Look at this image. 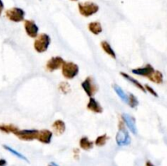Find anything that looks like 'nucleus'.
Segmentation results:
<instances>
[{"mask_svg":"<svg viewBox=\"0 0 167 166\" xmlns=\"http://www.w3.org/2000/svg\"><path fill=\"white\" fill-rule=\"evenodd\" d=\"M131 138L130 137L127 126L123 121H120L118 125V131L116 135V143L120 147L127 146L130 144Z\"/></svg>","mask_w":167,"mask_h":166,"instance_id":"obj_1","label":"nucleus"},{"mask_svg":"<svg viewBox=\"0 0 167 166\" xmlns=\"http://www.w3.org/2000/svg\"><path fill=\"white\" fill-rule=\"evenodd\" d=\"M51 38L47 33H41L38 36L33 43V47L38 53H43L47 50L51 44Z\"/></svg>","mask_w":167,"mask_h":166,"instance_id":"obj_2","label":"nucleus"},{"mask_svg":"<svg viewBox=\"0 0 167 166\" xmlns=\"http://www.w3.org/2000/svg\"><path fill=\"white\" fill-rule=\"evenodd\" d=\"M99 9V6L95 3L86 2V3H78L79 12L85 17H89V16L95 15L96 13L98 12Z\"/></svg>","mask_w":167,"mask_h":166,"instance_id":"obj_3","label":"nucleus"},{"mask_svg":"<svg viewBox=\"0 0 167 166\" xmlns=\"http://www.w3.org/2000/svg\"><path fill=\"white\" fill-rule=\"evenodd\" d=\"M62 75L68 80L74 79L79 73V67L74 62H64L62 66Z\"/></svg>","mask_w":167,"mask_h":166,"instance_id":"obj_4","label":"nucleus"},{"mask_svg":"<svg viewBox=\"0 0 167 166\" xmlns=\"http://www.w3.org/2000/svg\"><path fill=\"white\" fill-rule=\"evenodd\" d=\"M5 14L8 20L15 23L23 21L25 20V16H26L25 11L20 8H10L6 11Z\"/></svg>","mask_w":167,"mask_h":166,"instance_id":"obj_5","label":"nucleus"},{"mask_svg":"<svg viewBox=\"0 0 167 166\" xmlns=\"http://www.w3.org/2000/svg\"><path fill=\"white\" fill-rule=\"evenodd\" d=\"M82 87L85 91V93L89 96V98L93 97L96 93L98 91V86H97L96 83L95 82L93 78L91 77H87L85 80L82 82Z\"/></svg>","mask_w":167,"mask_h":166,"instance_id":"obj_6","label":"nucleus"},{"mask_svg":"<svg viewBox=\"0 0 167 166\" xmlns=\"http://www.w3.org/2000/svg\"><path fill=\"white\" fill-rule=\"evenodd\" d=\"M38 130L35 129L32 130H19L16 132L15 135L23 141H33L37 138Z\"/></svg>","mask_w":167,"mask_h":166,"instance_id":"obj_7","label":"nucleus"},{"mask_svg":"<svg viewBox=\"0 0 167 166\" xmlns=\"http://www.w3.org/2000/svg\"><path fill=\"white\" fill-rule=\"evenodd\" d=\"M65 61L61 58V56H54L51 58L46 64V68L49 72H54L59 68H62V66Z\"/></svg>","mask_w":167,"mask_h":166,"instance_id":"obj_8","label":"nucleus"},{"mask_svg":"<svg viewBox=\"0 0 167 166\" xmlns=\"http://www.w3.org/2000/svg\"><path fill=\"white\" fill-rule=\"evenodd\" d=\"M24 27L26 29V32L27 35L30 38H35L38 37V31H39V28L36 23L33 20H26L24 22Z\"/></svg>","mask_w":167,"mask_h":166,"instance_id":"obj_9","label":"nucleus"},{"mask_svg":"<svg viewBox=\"0 0 167 166\" xmlns=\"http://www.w3.org/2000/svg\"><path fill=\"white\" fill-rule=\"evenodd\" d=\"M154 68L152 67L150 64H147L144 67H140V68H137L132 69L131 73L133 74L138 76H142V77H145V78H148L153 72H154Z\"/></svg>","mask_w":167,"mask_h":166,"instance_id":"obj_10","label":"nucleus"},{"mask_svg":"<svg viewBox=\"0 0 167 166\" xmlns=\"http://www.w3.org/2000/svg\"><path fill=\"white\" fill-rule=\"evenodd\" d=\"M122 121L124 122L125 126H127V128L129 129L130 132H131L133 134H137V128L136 126H135V119L131 116L129 114L124 113L122 115Z\"/></svg>","mask_w":167,"mask_h":166,"instance_id":"obj_11","label":"nucleus"},{"mask_svg":"<svg viewBox=\"0 0 167 166\" xmlns=\"http://www.w3.org/2000/svg\"><path fill=\"white\" fill-rule=\"evenodd\" d=\"M52 136H53V133L51 130H38V136H37L36 139L42 144H49L51 142Z\"/></svg>","mask_w":167,"mask_h":166,"instance_id":"obj_12","label":"nucleus"},{"mask_svg":"<svg viewBox=\"0 0 167 166\" xmlns=\"http://www.w3.org/2000/svg\"><path fill=\"white\" fill-rule=\"evenodd\" d=\"M86 108H87L88 110L93 112L95 113H102L103 112V108L100 105V103L93 97H91V98L89 99Z\"/></svg>","mask_w":167,"mask_h":166,"instance_id":"obj_13","label":"nucleus"},{"mask_svg":"<svg viewBox=\"0 0 167 166\" xmlns=\"http://www.w3.org/2000/svg\"><path fill=\"white\" fill-rule=\"evenodd\" d=\"M52 129L56 135H61L65 132V123L61 120H56L52 124Z\"/></svg>","mask_w":167,"mask_h":166,"instance_id":"obj_14","label":"nucleus"},{"mask_svg":"<svg viewBox=\"0 0 167 166\" xmlns=\"http://www.w3.org/2000/svg\"><path fill=\"white\" fill-rule=\"evenodd\" d=\"M120 74L123 77V78H125V79H127L128 81H130V82L131 83V84H133L135 87H137V88L139 89V90H140V91H142L143 92H146V91H145V88H144V86H143L141 83L139 82V81L136 80V79H134V78H132L131 76H130L129 74H127V73H123V72H121L120 73Z\"/></svg>","mask_w":167,"mask_h":166,"instance_id":"obj_15","label":"nucleus"},{"mask_svg":"<svg viewBox=\"0 0 167 166\" xmlns=\"http://www.w3.org/2000/svg\"><path fill=\"white\" fill-rule=\"evenodd\" d=\"M88 29L91 33H92L95 35H99V33H102L103 28H102L101 24L99 21H93L88 25Z\"/></svg>","mask_w":167,"mask_h":166,"instance_id":"obj_16","label":"nucleus"},{"mask_svg":"<svg viewBox=\"0 0 167 166\" xmlns=\"http://www.w3.org/2000/svg\"><path fill=\"white\" fill-rule=\"evenodd\" d=\"M20 129L17 126L12 125V124H0V131L5 133H12L15 134L16 132H17Z\"/></svg>","mask_w":167,"mask_h":166,"instance_id":"obj_17","label":"nucleus"},{"mask_svg":"<svg viewBox=\"0 0 167 166\" xmlns=\"http://www.w3.org/2000/svg\"><path fill=\"white\" fill-rule=\"evenodd\" d=\"M79 146L82 149H83L85 151H89L91 149L93 148L94 147V143L92 141H91L87 137L84 136L80 139L79 141Z\"/></svg>","mask_w":167,"mask_h":166,"instance_id":"obj_18","label":"nucleus"},{"mask_svg":"<svg viewBox=\"0 0 167 166\" xmlns=\"http://www.w3.org/2000/svg\"><path fill=\"white\" fill-rule=\"evenodd\" d=\"M100 46H101L102 49L104 50V52L106 53V54H108V55L113 59H116V53H115L114 50L111 47V45H110L107 41H103V42H101Z\"/></svg>","mask_w":167,"mask_h":166,"instance_id":"obj_19","label":"nucleus"},{"mask_svg":"<svg viewBox=\"0 0 167 166\" xmlns=\"http://www.w3.org/2000/svg\"><path fill=\"white\" fill-rule=\"evenodd\" d=\"M148 78L151 81L156 83V84H162L163 82V74L162 72L158 70H154V72Z\"/></svg>","mask_w":167,"mask_h":166,"instance_id":"obj_20","label":"nucleus"},{"mask_svg":"<svg viewBox=\"0 0 167 166\" xmlns=\"http://www.w3.org/2000/svg\"><path fill=\"white\" fill-rule=\"evenodd\" d=\"M113 90L114 91L116 92L117 95L119 96V98L121 99L124 103H127V99H128V95H127V94L125 93V91L122 90L118 85H117V84H114L113 86Z\"/></svg>","mask_w":167,"mask_h":166,"instance_id":"obj_21","label":"nucleus"},{"mask_svg":"<svg viewBox=\"0 0 167 166\" xmlns=\"http://www.w3.org/2000/svg\"><path fill=\"white\" fill-rule=\"evenodd\" d=\"M3 148L5 149V150H7V151H8L9 152H11L12 154H13L14 156H16V157H18V158L21 159V160H23V161H26V162H29V160L27 158H26V156H24V155H22L21 153H20V152H18V151H16V150H14L13 148H12V147H10L9 146H8V145H3Z\"/></svg>","mask_w":167,"mask_h":166,"instance_id":"obj_22","label":"nucleus"},{"mask_svg":"<svg viewBox=\"0 0 167 166\" xmlns=\"http://www.w3.org/2000/svg\"><path fill=\"white\" fill-rule=\"evenodd\" d=\"M128 105L131 108H135L137 106L139 105V100L133 94L130 93L128 95V99H127V103Z\"/></svg>","mask_w":167,"mask_h":166,"instance_id":"obj_23","label":"nucleus"},{"mask_svg":"<svg viewBox=\"0 0 167 166\" xmlns=\"http://www.w3.org/2000/svg\"><path fill=\"white\" fill-rule=\"evenodd\" d=\"M109 139V137H108L107 134H102L99 135V137H97L96 141H95V144L97 147H103L106 144L107 141Z\"/></svg>","mask_w":167,"mask_h":166,"instance_id":"obj_24","label":"nucleus"},{"mask_svg":"<svg viewBox=\"0 0 167 166\" xmlns=\"http://www.w3.org/2000/svg\"><path fill=\"white\" fill-rule=\"evenodd\" d=\"M59 89L62 93L67 94L70 91V86L68 82H61L59 85Z\"/></svg>","mask_w":167,"mask_h":166,"instance_id":"obj_25","label":"nucleus"},{"mask_svg":"<svg viewBox=\"0 0 167 166\" xmlns=\"http://www.w3.org/2000/svg\"><path fill=\"white\" fill-rule=\"evenodd\" d=\"M144 88H145V91H146V92L148 91V93L151 94V95L154 96V97H158V94L156 92V91H155L154 89L152 88V86H148V85H145Z\"/></svg>","mask_w":167,"mask_h":166,"instance_id":"obj_26","label":"nucleus"},{"mask_svg":"<svg viewBox=\"0 0 167 166\" xmlns=\"http://www.w3.org/2000/svg\"><path fill=\"white\" fill-rule=\"evenodd\" d=\"M7 164L5 159H0V166H7Z\"/></svg>","mask_w":167,"mask_h":166,"instance_id":"obj_27","label":"nucleus"},{"mask_svg":"<svg viewBox=\"0 0 167 166\" xmlns=\"http://www.w3.org/2000/svg\"><path fill=\"white\" fill-rule=\"evenodd\" d=\"M3 8H4V5H3V3L2 0H0V16L2 15V12H3Z\"/></svg>","mask_w":167,"mask_h":166,"instance_id":"obj_28","label":"nucleus"},{"mask_svg":"<svg viewBox=\"0 0 167 166\" xmlns=\"http://www.w3.org/2000/svg\"><path fill=\"white\" fill-rule=\"evenodd\" d=\"M145 166H155L150 161H148L147 162H146V164H145Z\"/></svg>","mask_w":167,"mask_h":166,"instance_id":"obj_29","label":"nucleus"},{"mask_svg":"<svg viewBox=\"0 0 167 166\" xmlns=\"http://www.w3.org/2000/svg\"><path fill=\"white\" fill-rule=\"evenodd\" d=\"M48 166H59L57 164H56L55 162H51V163L49 164Z\"/></svg>","mask_w":167,"mask_h":166,"instance_id":"obj_30","label":"nucleus"},{"mask_svg":"<svg viewBox=\"0 0 167 166\" xmlns=\"http://www.w3.org/2000/svg\"><path fill=\"white\" fill-rule=\"evenodd\" d=\"M71 1H78V0H71Z\"/></svg>","mask_w":167,"mask_h":166,"instance_id":"obj_31","label":"nucleus"}]
</instances>
